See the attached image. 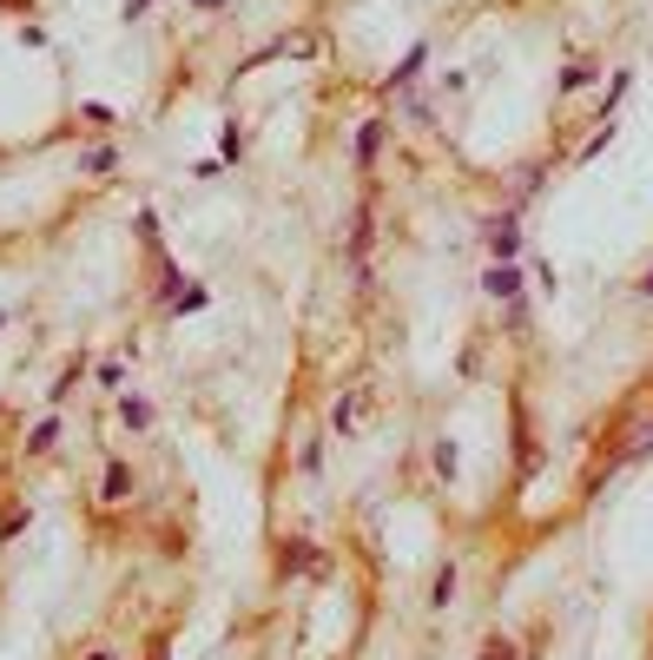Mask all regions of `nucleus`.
<instances>
[{"label": "nucleus", "mask_w": 653, "mask_h": 660, "mask_svg": "<svg viewBox=\"0 0 653 660\" xmlns=\"http://www.w3.org/2000/svg\"><path fill=\"white\" fill-rule=\"evenodd\" d=\"M363 416H370V383H350V390H344V403H337V436H350Z\"/></svg>", "instance_id": "1"}, {"label": "nucleus", "mask_w": 653, "mask_h": 660, "mask_svg": "<svg viewBox=\"0 0 653 660\" xmlns=\"http://www.w3.org/2000/svg\"><path fill=\"white\" fill-rule=\"evenodd\" d=\"M489 245H496V258H515V245H522L515 218H496V225H489Z\"/></svg>", "instance_id": "2"}, {"label": "nucleus", "mask_w": 653, "mask_h": 660, "mask_svg": "<svg viewBox=\"0 0 653 660\" xmlns=\"http://www.w3.org/2000/svg\"><path fill=\"white\" fill-rule=\"evenodd\" d=\"M482 284H489V297H515V284H522V271H515V264H496V271H489Z\"/></svg>", "instance_id": "3"}, {"label": "nucleus", "mask_w": 653, "mask_h": 660, "mask_svg": "<svg viewBox=\"0 0 653 660\" xmlns=\"http://www.w3.org/2000/svg\"><path fill=\"white\" fill-rule=\"evenodd\" d=\"M99 496H106V502H126V496H132V469H126V463H112V469H106V489H99Z\"/></svg>", "instance_id": "4"}, {"label": "nucleus", "mask_w": 653, "mask_h": 660, "mask_svg": "<svg viewBox=\"0 0 653 660\" xmlns=\"http://www.w3.org/2000/svg\"><path fill=\"white\" fill-rule=\"evenodd\" d=\"M311 562H317V549H311V542H291V549L277 555V569H284V575H304Z\"/></svg>", "instance_id": "5"}, {"label": "nucleus", "mask_w": 653, "mask_h": 660, "mask_svg": "<svg viewBox=\"0 0 653 660\" xmlns=\"http://www.w3.org/2000/svg\"><path fill=\"white\" fill-rule=\"evenodd\" d=\"M377 139H383V126H377V119H370V126H363V132H357V159H363V165H370V159H377Z\"/></svg>", "instance_id": "6"}, {"label": "nucleus", "mask_w": 653, "mask_h": 660, "mask_svg": "<svg viewBox=\"0 0 653 660\" xmlns=\"http://www.w3.org/2000/svg\"><path fill=\"white\" fill-rule=\"evenodd\" d=\"M429 602H436V608H449V602H456V569H443V575H436V588H429Z\"/></svg>", "instance_id": "7"}, {"label": "nucleus", "mask_w": 653, "mask_h": 660, "mask_svg": "<svg viewBox=\"0 0 653 660\" xmlns=\"http://www.w3.org/2000/svg\"><path fill=\"white\" fill-rule=\"evenodd\" d=\"M145 423H152V403L132 397V403H126V430H145Z\"/></svg>", "instance_id": "8"}, {"label": "nucleus", "mask_w": 653, "mask_h": 660, "mask_svg": "<svg viewBox=\"0 0 653 660\" xmlns=\"http://www.w3.org/2000/svg\"><path fill=\"white\" fill-rule=\"evenodd\" d=\"M53 436H59V423H40V430H33V436H26V450H33V456H40V450H53Z\"/></svg>", "instance_id": "9"}, {"label": "nucleus", "mask_w": 653, "mask_h": 660, "mask_svg": "<svg viewBox=\"0 0 653 660\" xmlns=\"http://www.w3.org/2000/svg\"><path fill=\"white\" fill-rule=\"evenodd\" d=\"M482 660H515V654H509V641H489V654Z\"/></svg>", "instance_id": "10"}, {"label": "nucleus", "mask_w": 653, "mask_h": 660, "mask_svg": "<svg viewBox=\"0 0 653 660\" xmlns=\"http://www.w3.org/2000/svg\"><path fill=\"white\" fill-rule=\"evenodd\" d=\"M145 7H152V0H126V20H132V13H145Z\"/></svg>", "instance_id": "11"}, {"label": "nucleus", "mask_w": 653, "mask_h": 660, "mask_svg": "<svg viewBox=\"0 0 653 660\" xmlns=\"http://www.w3.org/2000/svg\"><path fill=\"white\" fill-rule=\"evenodd\" d=\"M641 291H647V297H653V271H647V278H641Z\"/></svg>", "instance_id": "12"}, {"label": "nucleus", "mask_w": 653, "mask_h": 660, "mask_svg": "<svg viewBox=\"0 0 653 660\" xmlns=\"http://www.w3.org/2000/svg\"><path fill=\"white\" fill-rule=\"evenodd\" d=\"M192 7H225V0H192Z\"/></svg>", "instance_id": "13"}, {"label": "nucleus", "mask_w": 653, "mask_h": 660, "mask_svg": "<svg viewBox=\"0 0 653 660\" xmlns=\"http://www.w3.org/2000/svg\"><path fill=\"white\" fill-rule=\"evenodd\" d=\"M92 660H112V654H92Z\"/></svg>", "instance_id": "14"}]
</instances>
